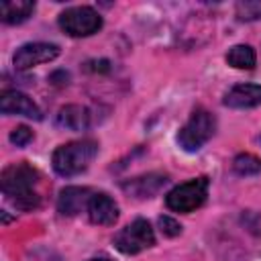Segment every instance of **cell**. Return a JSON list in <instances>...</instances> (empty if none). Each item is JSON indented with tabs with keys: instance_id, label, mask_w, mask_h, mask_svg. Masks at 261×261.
Masks as SVG:
<instances>
[{
	"instance_id": "9",
	"label": "cell",
	"mask_w": 261,
	"mask_h": 261,
	"mask_svg": "<svg viewBox=\"0 0 261 261\" xmlns=\"http://www.w3.org/2000/svg\"><path fill=\"white\" fill-rule=\"evenodd\" d=\"M120 216L118 204L104 192H94L88 204V218L100 226H112Z\"/></svg>"
},
{
	"instance_id": "2",
	"label": "cell",
	"mask_w": 261,
	"mask_h": 261,
	"mask_svg": "<svg viewBox=\"0 0 261 261\" xmlns=\"http://www.w3.org/2000/svg\"><path fill=\"white\" fill-rule=\"evenodd\" d=\"M98 155V143L92 139H82V141H71L65 145H59L53 151L51 163L57 175L61 177H71L82 173L92 159Z\"/></svg>"
},
{
	"instance_id": "16",
	"label": "cell",
	"mask_w": 261,
	"mask_h": 261,
	"mask_svg": "<svg viewBox=\"0 0 261 261\" xmlns=\"http://www.w3.org/2000/svg\"><path fill=\"white\" fill-rule=\"evenodd\" d=\"M232 171L237 175H257L261 173V159L251 153H241L232 159Z\"/></svg>"
},
{
	"instance_id": "11",
	"label": "cell",
	"mask_w": 261,
	"mask_h": 261,
	"mask_svg": "<svg viewBox=\"0 0 261 261\" xmlns=\"http://www.w3.org/2000/svg\"><path fill=\"white\" fill-rule=\"evenodd\" d=\"M224 106L245 110L261 106V84H237L224 96Z\"/></svg>"
},
{
	"instance_id": "1",
	"label": "cell",
	"mask_w": 261,
	"mask_h": 261,
	"mask_svg": "<svg viewBox=\"0 0 261 261\" xmlns=\"http://www.w3.org/2000/svg\"><path fill=\"white\" fill-rule=\"evenodd\" d=\"M37 184H39V171L27 161L4 167L0 175L2 194L18 210H35L41 206V196L35 190Z\"/></svg>"
},
{
	"instance_id": "13",
	"label": "cell",
	"mask_w": 261,
	"mask_h": 261,
	"mask_svg": "<svg viewBox=\"0 0 261 261\" xmlns=\"http://www.w3.org/2000/svg\"><path fill=\"white\" fill-rule=\"evenodd\" d=\"M92 122V114L86 106L80 104H67L61 106L55 114V124L65 130H86Z\"/></svg>"
},
{
	"instance_id": "21",
	"label": "cell",
	"mask_w": 261,
	"mask_h": 261,
	"mask_svg": "<svg viewBox=\"0 0 261 261\" xmlns=\"http://www.w3.org/2000/svg\"><path fill=\"white\" fill-rule=\"evenodd\" d=\"M90 261H108V259H90Z\"/></svg>"
},
{
	"instance_id": "4",
	"label": "cell",
	"mask_w": 261,
	"mask_h": 261,
	"mask_svg": "<svg viewBox=\"0 0 261 261\" xmlns=\"http://www.w3.org/2000/svg\"><path fill=\"white\" fill-rule=\"evenodd\" d=\"M208 177H194L186 184L175 186L171 192H167L165 196V204L169 210L173 212H181V214H190L194 210H198L206 198H208Z\"/></svg>"
},
{
	"instance_id": "19",
	"label": "cell",
	"mask_w": 261,
	"mask_h": 261,
	"mask_svg": "<svg viewBox=\"0 0 261 261\" xmlns=\"http://www.w3.org/2000/svg\"><path fill=\"white\" fill-rule=\"evenodd\" d=\"M159 228L165 237H171V239L181 234V224L171 216H159Z\"/></svg>"
},
{
	"instance_id": "12",
	"label": "cell",
	"mask_w": 261,
	"mask_h": 261,
	"mask_svg": "<svg viewBox=\"0 0 261 261\" xmlns=\"http://www.w3.org/2000/svg\"><path fill=\"white\" fill-rule=\"evenodd\" d=\"M165 184H167L165 173H147L122 181V190L135 198H153Z\"/></svg>"
},
{
	"instance_id": "14",
	"label": "cell",
	"mask_w": 261,
	"mask_h": 261,
	"mask_svg": "<svg viewBox=\"0 0 261 261\" xmlns=\"http://www.w3.org/2000/svg\"><path fill=\"white\" fill-rule=\"evenodd\" d=\"M35 12V2L31 0H12L0 4V18L6 24H20L29 20Z\"/></svg>"
},
{
	"instance_id": "17",
	"label": "cell",
	"mask_w": 261,
	"mask_h": 261,
	"mask_svg": "<svg viewBox=\"0 0 261 261\" xmlns=\"http://www.w3.org/2000/svg\"><path fill=\"white\" fill-rule=\"evenodd\" d=\"M237 10V18L251 22V20H259L261 18V2L257 0H245V2H237L234 6Z\"/></svg>"
},
{
	"instance_id": "10",
	"label": "cell",
	"mask_w": 261,
	"mask_h": 261,
	"mask_svg": "<svg viewBox=\"0 0 261 261\" xmlns=\"http://www.w3.org/2000/svg\"><path fill=\"white\" fill-rule=\"evenodd\" d=\"M90 188H80V186H67L59 192L57 196V210L63 216H75L82 210H88L90 198H92Z\"/></svg>"
},
{
	"instance_id": "3",
	"label": "cell",
	"mask_w": 261,
	"mask_h": 261,
	"mask_svg": "<svg viewBox=\"0 0 261 261\" xmlns=\"http://www.w3.org/2000/svg\"><path fill=\"white\" fill-rule=\"evenodd\" d=\"M214 133H216L214 114L208 112L206 108H196L188 118V122L179 128L177 145L188 153H196L214 137Z\"/></svg>"
},
{
	"instance_id": "5",
	"label": "cell",
	"mask_w": 261,
	"mask_h": 261,
	"mask_svg": "<svg viewBox=\"0 0 261 261\" xmlns=\"http://www.w3.org/2000/svg\"><path fill=\"white\" fill-rule=\"evenodd\" d=\"M59 29L69 37H90L102 29V16L92 6H71L59 14Z\"/></svg>"
},
{
	"instance_id": "7",
	"label": "cell",
	"mask_w": 261,
	"mask_h": 261,
	"mask_svg": "<svg viewBox=\"0 0 261 261\" xmlns=\"http://www.w3.org/2000/svg\"><path fill=\"white\" fill-rule=\"evenodd\" d=\"M57 55H59V47L55 43L37 41V43H27V45L18 47L12 57V63L16 69H31L35 65L53 61Z\"/></svg>"
},
{
	"instance_id": "6",
	"label": "cell",
	"mask_w": 261,
	"mask_h": 261,
	"mask_svg": "<svg viewBox=\"0 0 261 261\" xmlns=\"http://www.w3.org/2000/svg\"><path fill=\"white\" fill-rule=\"evenodd\" d=\"M155 245V232L149 220L137 218L124 228H120L114 237V247L122 255H137L145 249H151Z\"/></svg>"
},
{
	"instance_id": "15",
	"label": "cell",
	"mask_w": 261,
	"mask_h": 261,
	"mask_svg": "<svg viewBox=\"0 0 261 261\" xmlns=\"http://www.w3.org/2000/svg\"><path fill=\"white\" fill-rule=\"evenodd\" d=\"M226 63L234 69H253L257 63V55L251 45H234L226 53Z\"/></svg>"
},
{
	"instance_id": "20",
	"label": "cell",
	"mask_w": 261,
	"mask_h": 261,
	"mask_svg": "<svg viewBox=\"0 0 261 261\" xmlns=\"http://www.w3.org/2000/svg\"><path fill=\"white\" fill-rule=\"evenodd\" d=\"M86 71H92V73H108L110 71V61L108 59H92V61H86Z\"/></svg>"
},
{
	"instance_id": "18",
	"label": "cell",
	"mask_w": 261,
	"mask_h": 261,
	"mask_svg": "<svg viewBox=\"0 0 261 261\" xmlns=\"http://www.w3.org/2000/svg\"><path fill=\"white\" fill-rule=\"evenodd\" d=\"M10 143L12 145H16V147H24V145H29L31 141H33V130L29 128V126H24V124H20V126H16V128H12L10 130Z\"/></svg>"
},
{
	"instance_id": "8",
	"label": "cell",
	"mask_w": 261,
	"mask_h": 261,
	"mask_svg": "<svg viewBox=\"0 0 261 261\" xmlns=\"http://www.w3.org/2000/svg\"><path fill=\"white\" fill-rule=\"evenodd\" d=\"M0 112L2 114H18V116H27V118H33V120L43 118L41 108L24 92H18V90H4L2 92Z\"/></svg>"
}]
</instances>
